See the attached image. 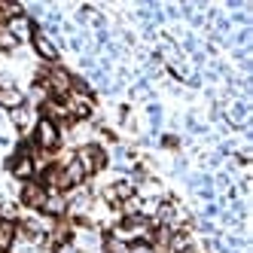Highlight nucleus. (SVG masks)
I'll use <instances>...</instances> for the list:
<instances>
[{"mask_svg":"<svg viewBox=\"0 0 253 253\" xmlns=\"http://www.w3.org/2000/svg\"><path fill=\"white\" fill-rule=\"evenodd\" d=\"M15 232H19V226L12 220H0V253H9V247L15 241Z\"/></svg>","mask_w":253,"mask_h":253,"instance_id":"nucleus-7","label":"nucleus"},{"mask_svg":"<svg viewBox=\"0 0 253 253\" xmlns=\"http://www.w3.org/2000/svg\"><path fill=\"white\" fill-rule=\"evenodd\" d=\"M34 28H37V22L25 19V15H15V19H9V22H6V31L12 34L15 40H22V37H31V34H34Z\"/></svg>","mask_w":253,"mask_h":253,"instance_id":"nucleus-6","label":"nucleus"},{"mask_svg":"<svg viewBox=\"0 0 253 253\" xmlns=\"http://www.w3.org/2000/svg\"><path fill=\"white\" fill-rule=\"evenodd\" d=\"M31 43H34V49H37V55L43 58V61H55L58 58V49H55V43H52L46 34L40 31V28H34V34H31Z\"/></svg>","mask_w":253,"mask_h":253,"instance_id":"nucleus-5","label":"nucleus"},{"mask_svg":"<svg viewBox=\"0 0 253 253\" xmlns=\"http://www.w3.org/2000/svg\"><path fill=\"white\" fill-rule=\"evenodd\" d=\"M46 198H49V189L40 186L37 180H28V183L22 186V205L25 208H34V211H40L46 205Z\"/></svg>","mask_w":253,"mask_h":253,"instance_id":"nucleus-3","label":"nucleus"},{"mask_svg":"<svg viewBox=\"0 0 253 253\" xmlns=\"http://www.w3.org/2000/svg\"><path fill=\"white\" fill-rule=\"evenodd\" d=\"M34 143H37V150H55L58 143H61L58 125H55V122H49V119H40V122H37V128H34Z\"/></svg>","mask_w":253,"mask_h":253,"instance_id":"nucleus-2","label":"nucleus"},{"mask_svg":"<svg viewBox=\"0 0 253 253\" xmlns=\"http://www.w3.org/2000/svg\"><path fill=\"white\" fill-rule=\"evenodd\" d=\"M216 213H220V208H216V205H208L205 208V216H216Z\"/></svg>","mask_w":253,"mask_h":253,"instance_id":"nucleus-18","label":"nucleus"},{"mask_svg":"<svg viewBox=\"0 0 253 253\" xmlns=\"http://www.w3.org/2000/svg\"><path fill=\"white\" fill-rule=\"evenodd\" d=\"M77 165L83 168V174H85V177L98 174V171L107 165V150H104V147H98V143H85V147H80V150H77Z\"/></svg>","mask_w":253,"mask_h":253,"instance_id":"nucleus-1","label":"nucleus"},{"mask_svg":"<svg viewBox=\"0 0 253 253\" xmlns=\"http://www.w3.org/2000/svg\"><path fill=\"white\" fill-rule=\"evenodd\" d=\"M40 211L49 213V216H64V213H67V198L55 192V195H49V198H46V205H43Z\"/></svg>","mask_w":253,"mask_h":253,"instance_id":"nucleus-8","label":"nucleus"},{"mask_svg":"<svg viewBox=\"0 0 253 253\" xmlns=\"http://www.w3.org/2000/svg\"><path fill=\"white\" fill-rule=\"evenodd\" d=\"M25 98L22 92H15V88H0V107H6V110H15V107H22Z\"/></svg>","mask_w":253,"mask_h":253,"instance_id":"nucleus-9","label":"nucleus"},{"mask_svg":"<svg viewBox=\"0 0 253 253\" xmlns=\"http://www.w3.org/2000/svg\"><path fill=\"white\" fill-rule=\"evenodd\" d=\"M128 253H156V250H153V244H147V241H143V238H140V241H134V244H128Z\"/></svg>","mask_w":253,"mask_h":253,"instance_id":"nucleus-14","label":"nucleus"},{"mask_svg":"<svg viewBox=\"0 0 253 253\" xmlns=\"http://www.w3.org/2000/svg\"><path fill=\"white\" fill-rule=\"evenodd\" d=\"M15 46H19V40H15L12 34L6 31V25H0V49H3V52H12Z\"/></svg>","mask_w":253,"mask_h":253,"instance_id":"nucleus-10","label":"nucleus"},{"mask_svg":"<svg viewBox=\"0 0 253 253\" xmlns=\"http://www.w3.org/2000/svg\"><path fill=\"white\" fill-rule=\"evenodd\" d=\"M104 250H107V253H128V244H122L119 238H113V235H107Z\"/></svg>","mask_w":253,"mask_h":253,"instance_id":"nucleus-12","label":"nucleus"},{"mask_svg":"<svg viewBox=\"0 0 253 253\" xmlns=\"http://www.w3.org/2000/svg\"><path fill=\"white\" fill-rule=\"evenodd\" d=\"M198 229H202L205 235H213V232H216V226H213L211 220H202V223H198Z\"/></svg>","mask_w":253,"mask_h":253,"instance_id":"nucleus-16","label":"nucleus"},{"mask_svg":"<svg viewBox=\"0 0 253 253\" xmlns=\"http://www.w3.org/2000/svg\"><path fill=\"white\" fill-rule=\"evenodd\" d=\"M147 113H150L153 131H162V107H159V104H147Z\"/></svg>","mask_w":253,"mask_h":253,"instance_id":"nucleus-11","label":"nucleus"},{"mask_svg":"<svg viewBox=\"0 0 253 253\" xmlns=\"http://www.w3.org/2000/svg\"><path fill=\"white\" fill-rule=\"evenodd\" d=\"M12 122L19 125V128L28 125V104H22V107H15V110H12Z\"/></svg>","mask_w":253,"mask_h":253,"instance_id":"nucleus-13","label":"nucleus"},{"mask_svg":"<svg viewBox=\"0 0 253 253\" xmlns=\"http://www.w3.org/2000/svg\"><path fill=\"white\" fill-rule=\"evenodd\" d=\"M177 137H171V134H165V137H162V147H165V150H177Z\"/></svg>","mask_w":253,"mask_h":253,"instance_id":"nucleus-15","label":"nucleus"},{"mask_svg":"<svg viewBox=\"0 0 253 253\" xmlns=\"http://www.w3.org/2000/svg\"><path fill=\"white\" fill-rule=\"evenodd\" d=\"M70 49H74V52H83V40H80V37H70Z\"/></svg>","mask_w":253,"mask_h":253,"instance_id":"nucleus-17","label":"nucleus"},{"mask_svg":"<svg viewBox=\"0 0 253 253\" xmlns=\"http://www.w3.org/2000/svg\"><path fill=\"white\" fill-rule=\"evenodd\" d=\"M6 165H9L12 177H19L22 183H28V180L37 174V165H34V159H31V156H12Z\"/></svg>","mask_w":253,"mask_h":253,"instance_id":"nucleus-4","label":"nucleus"}]
</instances>
